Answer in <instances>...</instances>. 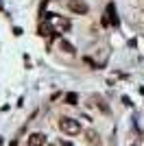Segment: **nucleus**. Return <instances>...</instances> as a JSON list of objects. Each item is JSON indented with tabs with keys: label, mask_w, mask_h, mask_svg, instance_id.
Returning <instances> with one entry per match:
<instances>
[{
	"label": "nucleus",
	"mask_w": 144,
	"mask_h": 146,
	"mask_svg": "<svg viewBox=\"0 0 144 146\" xmlns=\"http://www.w3.org/2000/svg\"><path fill=\"white\" fill-rule=\"evenodd\" d=\"M48 22H50V26H53L55 33H68V31L72 29L70 20L63 18V15H57V13H48Z\"/></svg>",
	"instance_id": "1"
},
{
	"label": "nucleus",
	"mask_w": 144,
	"mask_h": 146,
	"mask_svg": "<svg viewBox=\"0 0 144 146\" xmlns=\"http://www.w3.org/2000/svg\"><path fill=\"white\" fill-rule=\"evenodd\" d=\"M37 33H39L42 37H50L55 31H53V26H50V22H48V20H42V22H39V29H37Z\"/></svg>",
	"instance_id": "7"
},
{
	"label": "nucleus",
	"mask_w": 144,
	"mask_h": 146,
	"mask_svg": "<svg viewBox=\"0 0 144 146\" xmlns=\"http://www.w3.org/2000/svg\"><path fill=\"white\" fill-rule=\"evenodd\" d=\"M68 9L72 13H77V15H85V13L90 11V7L85 0H68Z\"/></svg>",
	"instance_id": "3"
},
{
	"label": "nucleus",
	"mask_w": 144,
	"mask_h": 146,
	"mask_svg": "<svg viewBox=\"0 0 144 146\" xmlns=\"http://www.w3.org/2000/svg\"><path fill=\"white\" fill-rule=\"evenodd\" d=\"M135 22L144 26V11H135Z\"/></svg>",
	"instance_id": "11"
},
{
	"label": "nucleus",
	"mask_w": 144,
	"mask_h": 146,
	"mask_svg": "<svg viewBox=\"0 0 144 146\" xmlns=\"http://www.w3.org/2000/svg\"><path fill=\"white\" fill-rule=\"evenodd\" d=\"M96 100H98V109H101L103 113H109V105L105 103V100H103V98H98V96H96Z\"/></svg>",
	"instance_id": "10"
},
{
	"label": "nucleus",
	"mask_w": 144,
	"mask_h": 146,
	"mask_svg": "<svg viewBox=\"0 0 144 146\" xmlns=\"http://www.w3.org/2000/svg\"><path fill=\"white\" fill-rule=\"evenodd\" d=\"M59 129L63 135H79L81 133V124H79V120H74V118H59Z\"/></svg>",
	"instance_id": "2"
},
{
	"label": "nucleus",
	"mask_w": 144,
	"mask_h": 146,
	"mask_svg": "<svg viewBox=\"0 0 144 146\" xmlns=\"http://www.w3.org/2000/svg\"><path fill=\"white\" fill-rule=\"evenodd\" d=\"M85 142L90 146H101V135L96 133L94 129H87V131H85Z\"/></svg>",
	"instance_id": "6"
},
{
	"label": "nucleus",
	"mask_w": 144,
	"mask_h": 146,
	"mask_svg": "<svg viewBox=\"0 0 144 146\" xmlns=\"http://www.w3.org/2000/svg\"><path fill=\"white\" fill-rule=\"evenodd\" d=\"M63 100H66L68 105H77V103H79V96L74 94V92H70V94H66V96H63Z\"/></svg>",
	"instance_id": "8"
},
{
	"label": "nucleus",
	"mask_w": 144,
	"mask_h": 146,
	"mask_svg": "<svg viewBox=\"0 0 144 146\" xmlns=\"http://www.w3.org/2000/svg\"><path fill=\"white\" fill-rule=\"evenodd\" d=\"M29 146H46V135L35 131V133L29 135Z\"/></svg>",
	"instance_id": "5"
},
{
	"label": "nucleus",
	"mask_w": 144,
	"mask_h": 146,
	"mask_svg": "<svg viewBox=\"0 0 144 146\" xmlns=\"http://www.w3.org/2000/svg\"><path fill=\"white\" fill-rule=\"evenodd\" d=\"M107 24H111V26H118L120 24L118 18H116V7L114 5H107V13L103 15V26H107Z\"/></svg>",
	"instance_id": "4"
},
{
	"label": "nucleus",
	"mask_w": 144,
	"mask_h": 146,
	"mask_svg": "<svg viewBox=\"0 0 144 146\" xmlns=\"http://www.w3.org/2000/svg\"><path fill=\"white\" fill-rule=\"evenodd\" d=\"M61 50H63V52H68V55H74V46H72V44H68L66 39H61Z\"/></svg>",
	"instance_id": "9"
}]
</instances>
